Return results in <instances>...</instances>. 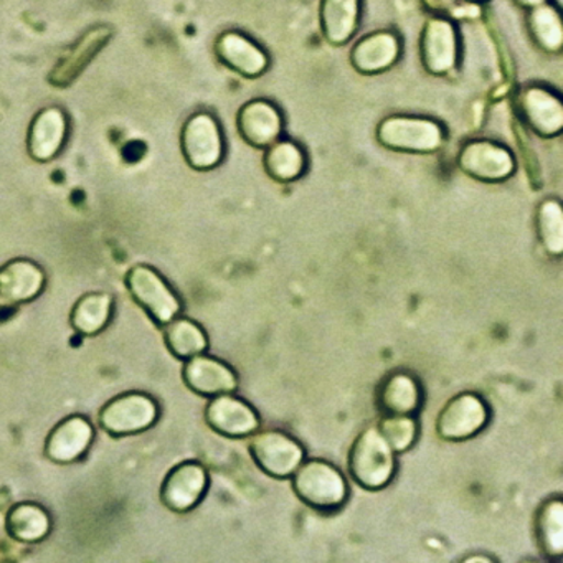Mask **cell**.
Returning a JSON list of instances; mask_svg holds the SVG:
<instances>
[{
    "label": "cell",
    "instance_id": "6da1fadb",
    "mask_svg": "<svg viewBox=\"0 0 563 563\" xmlns=\"http://www.w3.org/2000/svg\"><path fill=\"white\" fill-rule=\"evenodd\" d=\"M291 486L302 504L319 512L341 509L351 496V487L342 471L321 457L302 461L292 473Z\"/></svg>",
    "mask_w": 563,
    "mask_h": 563
},
{
    "label": "cell",
    "instance_id": "7a4b0ae2",
    "mask_svg": "<svg viewBox=\"0 0 563 563\" xmlns=\"http://www.w3.org/2000/svg\"><path fill=\"white\" fill-rule=\"evenodd\" d=\"M349 473L367 490L385 489L397 473V457L377 427L362 430L349 450Z\"/></svg>",
    "mask_w": 563,
    "mask_h": 563
},
{
    "label": "cell",
    "instance_id": "3957f363",
    "mask_svg": "<svg viewBox=\"0 0 563 563\" xmlns=\"http://www.w3.org/2000/svg\"><path fill=\"white\" fill-rule=\"evenodd\" d=\"M378 144L394 153L431 154L441 150L446 131L438 121L408 114H391L378 123Z\"/></svg>",
    "mask_w": 563,
    "mask_h": 563
},
{
    "label": "cell",
    "instance_id": "277c9868",
    "mask_svg": "<svg viewBox=\"0 0 563 563\" xmlns=\"http://www.w3.org/2000/svg\"><path fill=\"white\" fill-rule=\"evenodd\" d=\"M126 286L131 298L156 324L166 325L183 312V299L153 266H133L128 272Z\"/></svg>",
    "mask_w": 563,
    "mask_h": 563
},
{
    "label": "cell",
    "instance_id": "5b68a950",
    "mask_svg": "<svg viewBox=\"0 0 563 563\" xmlns=\"http://www.w3.org/2000/svg\"><path fill=\"white\" fill-rule=\"evenodd\" d=\"M159 413V404L151 395L126 391L101 408L100 424L111 437H133L153 428Z\"/></svg>",
    "mask_w": 563,
    "mask_h": 563
},
{
    "label": "cell",
    "instance_id": "8992f818",
    "mask_svg": "<svg viewBox=\"0 0 563 563\" xmlns=\"http://www.w3.org/2000/svg\"><path fill=\"white\" fill-rule=\"evenodd\" d=\"M180 150L194 170L207 173L219 167L225 156V140L217 118L207 111L192 114L184 123Z\"/></svg>",
    "mask_w": 563,
    "mask_h": 563
},
{
    "label": "cell",
    "instance_id": "52a82bcc",
    "mask_svg": "<svg viewBox=\"0 0 563 563\" xmlns=\"http://www.w3.org/2000/svg\"><path fill=\"white\" fill-rule=\"evenodd\" d=\"M490 421V407L481 395L461 391L451 397L437 418V433L441 440L467 441L477 437Z\"/></svg>",
    "mask_w": 563,
    "mask_h": 563
},
{
    "label": "cell",
    "instance_id": "ba28073f",
    "mask_svg": "<svg viewBox=\"0 0 563 563\" xmlns=\"http://www.w3.org/2000/svg\"><path fill=\"white\" fill-rule=\"evenodd\" d=\"M250 454L266 476L288 479L306 460V448L286 431L265 430L253 433Z\"/></svg>",
    "mask_w": 563,
    "mask_h": 563
},
{
    "label": "cell",
    "instance_id": "9c48e42d",
    "mask_svg": "<svg viewBox=\"0 0 563 563\" xmlns=\"http://www.w3.org/2000/svg\"><path fill=\"white\" fill-rule=\"evenodd\" d=\"M421 65L433 77H446L460 58V37L450 19L434 15L424 22L418 42Z\"/></svg>",
    "mask_w": 563,
    "mask_h": 563
},
{
    "label": "cell",
    "instance_id": "30bf717a",
    "mask_svg": "<svg viewBox=\"0 0 563 563\" xmlns=\"http://www.w3.org/2000/svg\"><path fill=\"white\" fill-rule=\"evenodd\" d=\"M461 173L479 183L499 184L516 173V159L507 147L489 140L467 141L457 154Z\"/></svg>",
    "mask_w": 563,
    "mask_h": 563
},
{
    "label": "cell",
    "instance_id": "8fae6325",
    "mask_svg": "<svg viewBox=\"0 0 563 563\" xmlns=\"http://www.w3.org/2000/svg\"><path fill=\"white\" fill-rule=\"evenodd\" d=\"M516 110L520 120L537 136L549 140L563 130V104L559 95L542 85L523 87L516 97Z\"/></svg>",
    "mask_w": 563,
    "mask_h": 563
},
{
    "label": "cell",
    "instance_id": "7c38bea8",
    "mask_svg": "<svg viewBox=\"0 0 563 563\" xmlns=\"http://www.w3.org/2000/svg\"><path fill=\"white\" fill-rule=\"evenodd\" d=\"M209 471L199 461H183L167 473L161 486V500L177 514L196 509L209 490Z\"/></svg>",
    "mask_w": 563,
    "mask_h": 563
},
{
    "label": "cell",
    "instance_id": "4fadbf2b",
    "mask_svg": "<svg viewBox=\"0 0 563 563\" xmlns=\"http://www.w3.org/2000/svg\"><path fill=\"white\" fill-rule=\"evenodd\" d=\"M206 421L220 437H252L262 427V418L253 405L233 394L217 395L206 407Z\"/></svg>",
    "mask_w": 563,
    "mask_h": 563
},
{
    "label": "cell",
    "instance_id": "5bb4252c",
    "mask_svg": "<svg viewBox=\"0 0 563 563\" xmlns=\"http://www.w3.org/2000/svg\"><path fill=\"white\" fill-rule=\"evenodd\" d=\"M236 130L240 137L253 150H266L283 136L285 117L272 101L256 98L240 108Z\"/></svg>",
    "mask_w": 563,
    "mask_h": 563
},
{
    "label": "cell",
    "instance_id": "9a60e30c",
    "mask_svg": "<svg viewBox=\"0 0 563 563\" xmlns=\"http://www.w3.org/2000/svg\"><path fill=\"white\" fill-rule=\"evenodd\" d=\"M183 378L187 387L200 397H217L222 394H235L239 390V375L232 365L222 358L203 354L187 358L183 368Z\"/></svg>",
    "mask_w": 563,
    "mask_h": 563
},
{
    "label": "cell",
    "instance_id": "2e32d148",
    "mask_svg": "<svg viewBox=\"0 0 563 563\" xmlns=\"http://www.w3.org/2000/svg\"><path fill=\"white\" fill-rule=\"evenodd\" d=\"M217 58L240 77L255 80L269 67V57L255 41L239 31H227L216 41Z\"/></svg>",
    "mask_w": 563,
    "mask_h": 563
},
{
    "label": "cell",
    "instance_id": "e0dca14e",
    "mask_svg": "<svg viewBox=\"0 0 563 563\" xmlns=\"http://www.w3.org/2000/svg\"><path fill=\"white\" fill-rule=\"evenodd\" d=\"M95 440V428L81 415L62 420L45 441V456L57 464L77 463L90 450Z\"/></svg>",
    "mask_w": 563,
    "mask_h": 563
},
{
    "label": "cell",
    "instance_id": "ac0fdd59",
    "mask_svg": "<svg viewBox=\"0 0 563 563\" xmlns=\"http://www.w3.org/2000/svg\"><path fill=\"white\" fill-rule=\"evenodd\" d=\"M113 37V31L108 25L90 29L77 44L71 45L48 75V81L54 87L67 88L84 74L85 68L103 51L104 45Z\"/></svg>",
    "mask_w": 563,
    "mask_h": 563
},
{
    "label": "cell",
    "instance_id": "d6986e66",
    "mask_svg": "<svg viewBox=\"0 0 563 563\" xmlns=\"http://www.w3.org/2000/svg\"><path fill=\"white\" fill-rule=\"evenodd\" d=\"M401 57V41L394 31H375L364 35L351 51V65L361 75L390 70Z\"/></svg>",
    "mask_w": 563,
    "mask_h": 563
},
{
    "label": "cell",
    "instance_id": "ffe728a7",
    "mask_svg": "<svg viewBox=\"0 0 563 563\" xmlns=\"http://www.w3.org/2000/svg\"><path fill=\"white\" fill-rule=\"evenodd\" d=\"M67 137V114L57 107L45 108L29 128V154L37 163H51L64 150Z\"/></svg>",
    "mask_w": 563,
    "mask_h": 563
},
{
    "label": "cell",
    "instance_id": "44dd1931",
    "mask_svg": "<svg viewBox=\"0 0 563 563\" xmlns=\"http://www.w3.org/2000/svg\"><path fill=\"white\" fill-rule=\"evenodd\" d=\"M423 400L420 380L405 371L388 374L375 391V405L382 415H417Z\"/></svg>",
    "mask_w": 563,
    "mask_h": 563
},
{
    "label": "cell",
    "instance_id": "7402d4cb",
    "mask_svg": "<svg viewBox=\"0 0 563 563\" xmlns=\"http://www.w3.org/2000/svg\"><path fill=\"white\" fill-rule=\"evenodd\" d=\"M45 272L31 260L18 258L0 266V299L9 305L34 301L45 288Z\"/></svg>",
    "mask_w": 563,
    "mask_h": 563
},
{
    "label": "cell",
    "instance_id": "603a6c76",
    "mask_svg": "<svg viewBox=\"0 0 563 563\" xmlns=\"http://www.w3.org/2000/svg\"><path fill=\"white\" fill-rule=\"evenodd\" d=\"M362 0H321L319 27L334 47H344L361 27Z\"/></svg>",
    "mask_w": 563,
    "mask_h": 563
},
{
    "label": "cell",
    "instance_id": "cb8c5ba5",
    "mask_svg": "<svg viewBox=\"0 0 563 563\" xmlns=\"http://www.w3.org/2000/svg\"><path fill=\"white\" fill-rule=\"evenodd\" d=\"M263 167L268 177L279 184H291L301 179L308 170V154L291 140L279 137L272 146L266 147Z\"/></svg>",
    "mask_w": 563,
    "mask_h": 563
},
{
    "label": "cell",
    "instance_id": "d4e9b609",
    "mask_svg": "<svg viewBox=\"0 0 563 563\" xmlns=\"http://www.w3.org/2000/svg\"><path fill=\"white\" fill-rule=\"evenodd\" d=\"M5 529L15 542H42L52 530L51 514L41 504L24 500L9 510Z\"/></svg>",
    "mask_w": 563,
    "mask_h": 563
},
{
    "label": "cell",
    "instance_id": "484cf974",
    "mask_svg": "<svg viewBox=\"0 0 563 563\" xmlns=\"http://www.w3.org/2000/svg\"><path fill=\"white\" fill-rule=\"evenodd\" d=\"M536 540L547 559H560L563 553V499L552 496L540 504L536 514Z\"/></svg>",
    "mask_w": 563,
    "mask_h": 563
},
{
    "label": "cell",
    "instance_id": "4316f807",
    "mask_svg": "<svg viewBox=\"0 0 563 563\" xmlns=\"http://www.w3.org/2000/svg\"><path fill=\"white\" fill-rule=\"evenodd\" d=\"M164 342L170 354L180 361L196 357L209 349V335L206 329L190 318L177 316L164 325Z\"/></svg>",
    "mask_w": 563,
    "mask_h": 563
},
{
    "label": "cell",
    "instance_id": "83f0119b",
    "mask_svg": "<svg viewBox=\"0 0 563 563\" xmlns=\"http://www.w3.org/2000/svg\"><path fill=\"white\" fill-rule=\"evenodd\" d=\"M113 309V296L108 292H88L71 309V328L81 335L100 334L110 324Z\"/></svg>",
    "mask_w": 563,
    "mask_h": 563
},
{
    "label": "cell",
    "instance_id": "f1b7e54d",
    "mask_svg": "<svg viewBox=\"0 0 563 563\" xmlns=\"http://www.w3.org/2000/svg\"><path fill=\"white\" fill-rule=\"evenodd\" d=\"M527 31L533 44L545 54H559L563 47V25L555 5L542 4L530 9L527 15Z\"/></svg>",
    "mask_w": 563,
    "mask_h": 563
},
{
    "label": "cell",
    "instance_id": "f546056e",
    "mask_svg": "<svg viewBox=\"0 0 563 563\" xmlns=\"http://www.w3.org/2000/svg\"><path fill=\"white\" fill-rule=\"evenodd\" d=\"M537 235L547 255L562 256L563 253V210L556 199H545L537 207Z\"/></svg>",
    "mask_w": 563,
    "mask_h": 563
},
{
    "label": "cell",
    "instance_id": "4dcf8cb0",
    "mask_svg": "<svg viewBox=\"0 0 563 563\" xmlns=\"http://www.w3.org/2000/svg\"><path fill=\"white\" fill-rule=\"evenodd\" d=\"M395 454L407 453L418 440V421L415 415H382L375 424Z\"/></svg>",
    "mask_w": 563,
    "mask_h": 563
},
{
    "label": "cell",
    "instance_id": "1f68e13d",
    "mask_svg": "<svg viewBox=\"0 0 563 563\" xmlns=\"http://www.w3.org/2000/svg\"><path fill=\"white\" fill-rule=\"evenodd\" d=\"M520 9H526V11H530V9L539 8V5L547 4L549 0H514Z\"/></svg>",
    "mask_w": 563,
    "mask_h": 563
},
{
    "label": "cell",
    "instance_id": "d6a6232c",
    "mask_svg": "<svg viewBox=\"0 0 563 563\" xmlns=\"http://www.w3.org/2000/svg\"><path fill=\"white\" fill-rule=\"evenodd\" d=\"M464 562H494V560L487 559V556H470V559L464 560Z\"/></svg>",
    "mask_w": 563,
    "mask_h": 563
},
{
    "label": "cell",
    "instance_id": "836d02e7",
    "mask_svg": "<svg viewBox=\"0 0 563 563\" xmlns=\"http://www.w3.org/2000/svg\"><path fill=\"white\" fill-rule=\"evenodd\" d=\"M470 4H484V2H489V0H466Z\"/></svg>",
    "mask_w": 563,
    "mask_h": 563
}]
</instances>
